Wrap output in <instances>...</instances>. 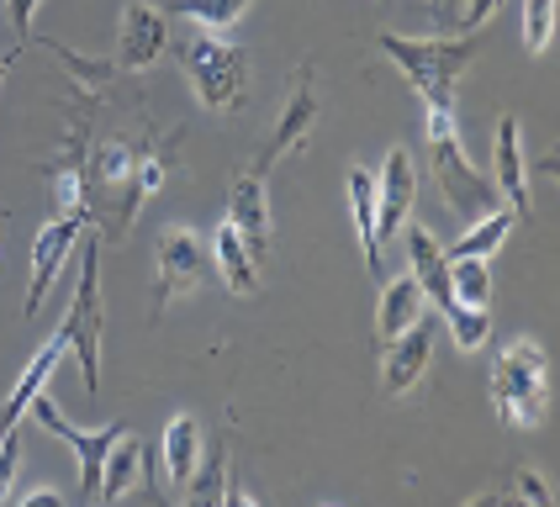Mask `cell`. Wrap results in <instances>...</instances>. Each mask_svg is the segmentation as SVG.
Returning a JSON list of instances; mask_svg holds the SVG:
<instances>
[{
    "label": "cell",
    "mask_w": 560,
    "mask_h": 507,
    "mask_svg": "<svg viewBox=\"0 0 560 507\" xmlns=\"http://www.w3.org/2000/svg\"><path fill=\"white\" fill-rule=\"evenodd\" d=\"M513 497H518V503H534V507L550 503V492H545V486H539L529 471H518V481H513Z\"/></svg>",
    "instance_id": "33"
},
{
    "label": "cell",
    "mask_w": 560,
    "mask_h": 507,
    "mask_svg": "<svg viewBox=\"0 0 560 507\" xmlns=\"http://www.w3.org/2000/svg\"><path fill=\"white\" fill-rule=\"evenodd\" d=\"M85 233L91 238L80 249V285H74V302H69L59 339L74 349L85 391L101 397V333H106V317H101V227H85Z\"/></svg>",
    "instance_id": "5"
},
{
    "label": "cell",
    "mask_w": 560,
    "mask_h": 507,
    "mask_svg": "<svg viewBox=\"0 0 560 507\" xmlns=\"http://www.w3.org/2000/svg\"><path fill=\"white\" fill-rule=\"evenodd\" d=\"M149 449L132 439V434H117V444L106 449V465H101V486H95V503H122L127 492H138L149 481Z\"/></svg>",
    "instance_id": "16"
},
{
    "label": "cell",
    "mask_w": 560,
    "mask_h": 507,
    "mask_svg": "<svg viewBox=\"0 0 560 507\" xmlns=\"http://www.w3.org/2000/svg\"><path fill=\"white\" fill-rule=\"evenodd\" d=\"M349 217L360 233V254H365V270L381 281V238H375V175L349 164Z\"/></svg>",
    "instance_id": "20"
},
{
    "label": "cell",
    "mask_w": 560,
    "mask_h": 507,
    "mask_svg": "<svg viewBox=\"0 0 560 507\" xmlns=\"http://www.w3.org/2000/svg\"><path fill=\"white\" fill-rule=\"evenodd\" d=\"M212 259H218V270H222V285L233 291V296H259V259L249 254V244L238 238V227L222 217L218 222V233H212Z\"/></svg>",
    "instance_id": "18"
},
{
    "label": "cell",
    "mask_w": 560,
    "mask_h": 507,
    "mask_svg": "<svg viewBox=\"0 0 560 507\" xmlns=\"http://www.w3.org/2000/svg\"><path fill=\"white\" fill-rule=\"evenodd\" d=\"M22 507H48V503H59L63 507V497H59V486H32L27 497H16Z\"/></svg>",
    "instance_id": "34"
},
{
    "label": "cell",
    "mask_w": 560,
    "mask_h": 507,
    "mask_svg": "<svg viewBox=\"0 0 560 507\" xmlns=\"http://www.w3.org/2000/svg\"><path fill=\"white\" fill-rule=\"evenodd\" d=\"M418 317H423V291H418L412 275L381 285V302H375V333H381V344L397 339L402 328H412Z\"/></svg>",
    "instance_id": "22"
},
{
    "label": "cell",
    "mask_w": 560,
    "mask_h": 507,
    "mask_svg": "<svg viewBox=\"0 0 560 507\" xmlns=\"http://www.w3.org/2000/svg\"><path fill=\"white\" fill-rule=\"evenodd\" d=\"M228 222L238 227V238L249 244V254L265 264L270 259V238H276V227H270V196H265V175H238V186L228 196Z\"/></svg>",
    "instance_id": "13"
},
{
    "label": "cell",
    "mask_w": 560,
    "mask_h": 507,
    "mask_svg": "<svg viewBox=\"0 0 560 507\" xmlns=\"http://www.w3.org/2000/svg\"><path fill=\"white\" fill-rule=\"evenodd\" d=\"M85 212H59L54 222H43V233L32 238V281H27V317L43 307V296H48V285L59 281V270L69 264V254L80 249V238H85Z\"/></svg>",
    "instance_id": "9"
},
{
    "label": "cell",
    "mask_w": 560,
    "mask_h": 507,
    "mask_svg": "<svg viewBox=\"0 0 560 507\" xmlns=\"http://www.w3.org/2000/svg\"><path fill=\"white\" fill-rule=\"evenodd\" d=\"M439 313H444V322H450V339L466 349V354L487 349V339H492V313H487V307H466V302H450V307H439Z\"/></svg>",
    "instance_id": "26"
},
{
    "label": "cell",
    "mask_w": 560,
    "mask_h": 507,
    "mask_svg": "<svg viewBox=\"0 0 560 507\" xmlns=\"http://www.w3.org/2000/svg\"><path fill=\"white\" fill-rule=\"evenodd\" d=\"M164 48H170V16H164V5L127 0L122 5V32H117V59H122V69L143 74Z\"/></svg>",
    "instance_id": "12"
},
{
    "label": "cell",
    "mask_w": 560,
    "mask_h": 507,
    "mask_svg": "<svg viewBox=\"0 0 560 507\" xmlns=\"http://www.w3.org/2000/svg\"><path fill=\"white\" fill-rule=\"evenodd\" d=\"M450 296L466 302V307H487V296H492L487 259H450Z\"/></svg>",
    "instance_id": "27"
},
{
    "label": "cell",
    "mask_w": 560,
    "mask_h": 507,
    "mask_svg": "<svg viewBox=\"0 0 560 507\" xmlns=\"http://www.w3.org/2000/svg\"><path fill=\"white\" fill-rule=\"evenodd\" d=\"M412 201H418V164H412L407 149H386L381 169H375V238H381V254L412 222Z\"/></svg>",
    "instance_id": "7"
},
{
    "label": "cell",
    "mask_w": 560,
    "mask_h": 507,
    "mask_svg": "<svg viewBox=\"0 0 560 507\" xmlns=\"http://www.w3.org/2000/svg\"><path fill=\"white\" fill-rule=\"evenodd\" d=\"M37 5H43V0H5V22H11V32H16V43H27L32 37V16H37Z\"/></svg>",
    "instance_id": "32"
},
{
    "label": "cell",
    "mask_w": 560,
    "mask_h": 507,
    "mask_svg": "<svg viewBox=\"0 0 560 507\" xmlns=\"http://www.w3.org/2000/svg\"><path fill=\"white\" fill-rule=\"evenodd\" d=\"M228 465H233V449H228V434H218V439L201 449V460H196V471H190V481L180 492H186L196 507L228 503Z\"/></svg>",
    "instance_id": "21"
},
{
    "label": "cell",
    "mask_w": 560,
    "mask_h": 507,
    "mask_svg": "<svg viewBox=\"0 0 560 507\" xmlns=\"http://www.w3.org/2000/svg\"><path fill=\"white\" fill-rule=\"evenodd\" d=\"M434 339H439V317H418L412 328H402L397 339L381 344V386H386V397H407L423 380L429 359H434Z\"/></svg>",
    "instance_id": "10"
},
{
    "label": "cell",
    "mask_w": 560,
    "mask_h": 507,
    "mask_svg": "<svg viewBox=\"0 0 560 507\" xmlns=\"http://www.w3.org/2000/svg\"><path fill=\"white\" fill-rule=\"evenodd\" d=\"M63 354H69V344H63L59 333H54V339H48V344H43V349H37V354L27 359V370H22V380H16V386H11V397L0 402V434H5V428H16V423L27 417L32 397H37V391H43V386L54 380V370H59V359H63Z\"/></svg>",
    "instance_id": "17"
},
{
    "label": "cell",
    "mask_w": 560,
    "mask_h": 507,
    "mask_svg": "<svg viewBox=\"0 0 560 507\" xmlns=\"http://www.w3.org/2000/svg\"><path fill=\"white\" fill-rule=\"evenodd\" d=\"M16 471H22V423L0 434V503L11 497V486H16Z\"/></svg>",
    "instance_id": "30"
},
{
    "label": "cell",
    "mask_w": 560,
    "mask_h": 507,
    "mask_svg": "<svg viewBox=\"0 0 560 507\" xmlns=\"http://www.w3.org/2000/svg\"><path fill=\"white\" fill-rule=\"evenodd\" d=\"M201 281H207V244H201V233L196 227H164V238H159V281H154L159 313L175 296H190Z\"/></svg>",
    "instance_id": "8"
},
{
    "label": "cell",
    "mask_w": 560,
    "mask_h": 507,
    "mask_svg": "<svg viewBox=\"0 0 560 507\" xmlns=\"http://www.w3.org/2000/svg\"><path fill=\"white\" fill-rule=\"evenodd\" d=\"M48 48H54V59H59V63H69V69H74V74H80L85 85H106V80H112V63H106V59H80L74 48H63L59 37H54Z\"/></svg>",
    "instance_id": "31"
},
{
    "label": "cell",
    "mask_w": 560,
    "mask_h": 507,
    "mask_svg": "<svg viewBox=\"0 0 560 507\" xmlns=\"http://www.w3.org/2000/svg\"><path fill=\"white\" fill-rule=\"evenodd\" d=\"M159 460H164V481L180 492L196 471V460H201V428H196V417L190 412H175L170 423H164V439H159Z\"/></svg>",
    "instance_id": "19"
},
{
    "label": "cell",
    "mask_w": 560,
    "mask_h": 507,
    "mask_svg": "<svg viewBox=\"0 0 560 507\" xmlns=\"http://www.w3.org/2000/svg\"><path fill=\"white\" fill-rule=\"evenodd\" d=\"M317 111H323V101H317V85H312V69L296 74V85H291V101H285V111H280L276 132H270V143L254 154V175H270V164L285 158L291 149H302L312 138V127H317Z\"/></svg>",
    "instance_id": "11"
},
{
    "label": "cell",
    "mask_w": 560,
    "mask_h": 507,
    "mask_svg": "<svg viewBox=\"0 0 560 507\" xmlns=\"http://www.w3.org/2000/svg\"><path fill=\"white\" fill-rule=\"evenodd\" d=\"M498 5L502 0H439L434 22H439V32H450V37H470V32H481L498 16Z\"/></svg>",
    "instance_id": "25"
},
{
    "label": "cell",
    "mask_w": 560,
    "mask_h": 507,
    "mask_svg": "<svg viewBox=\"0 0 560 507\" xmlns=\"http://www.w3.org/2000/svg\"><path fill=\"white\" fill-rule=\"evenodd\" d=\"M402 249H407V264H412V281H418V291H423V302L450 307V302H455V296H450V254L439 249L434 233L418 227V222H407Z\"/></svg>",
    "instance_id": "15"
},
{
    "label": "cell",
    "mask_w": 560,
    "mask_h": 507,
    "mask_svg": "<svg viewBox=\"0 0 560 507\" xmlns=\"http://www.w3.org/2000/svg\"><path fill=\"white\" fill-rule=\"evenodd\" d=\"M492 408L508 428H539L550 408V354L534 339H508L492 359Z\"/></svg>",
    "instance_id": "2"
},
{
    "label": "cell",
    "mask_w": 560,
    "mask_h": 507,
    "mask_svg": "<svg viewBox=\"0 0 560 507\" xmlns=\"http://www.w3.org/2000/svg\"><path fill=\"white\" fill-rule=\"evenodd\" d=\"M5 74H11V54H0V85H5Z\"/></svg>",
    "instance_id": "35"
},
{
    "label": "cell",
    "mask_w": 560,
    "mask_h": 507,
    "mask_svg": "<svg viewBox=\"0 0 560 507\" xmlns=\"http://www.w3.org/2000/svg\"><path fill=\"white\" fill-rule=\"evenodd\" d=\"M429 154H434V180L444 207L460 222H476L487 212H498L502 196L492 186V175H481L460 149V132H455V111H429Z\"/></svg>",
    "instance_id": "4"
},
{
    "label": "cell",
    "mask_w": 560,
    "mask_h": 507,
    "mask_svg": "<svg viewBox=\"0 0 560 507\" xmlns=\"http://www.w3.org/2000/svg\"><path fill=\"white\" fill-rule=\"evenodd\" d=\"M492 164H498V175H492V186L498 196H508V207L513 212H529V164H524V127L513 111H502L498 117V138H492Z\"/></svg>",
    "instance_id": "14"
},
{
    "label": "cell",
    "mask_w": 560,
    "mask_h": 507,
    "mask_svg": "<svg viewBox=\"0 0 560 507\" xmlns=\"http://www.w3.org/2000/svg\"><path fill=\"white\" fill-rule=\"evenodd\" d=\"M54 212H85V180L74 158H63L54 169Z\"/></svg>",
    "instance_id": "29"
},
{
    "label": "cell",
    "mask_w": 560,
    "mask_h": 507,
    "mask_svg": "<svg viewBox=\"0 0 560 507\" xmlns=\"http://www.w3.org/2000/svg\"><path fill=\"white\" fill-rule=\"evenodd\" d=\"M508 233H513V207H498V212H487V217L466 222V233L455 238V249H444L450 259H492V254L508 244Z\"/></svg>",
    "instance_id": "23"
},
{
    "label": "cell",
    "mask_w": 560,
    "mask_h": 507,
    "mask_svg": "<svg viewBox=\"0 0 560 507\" xmlns=\"http://www.w3.org/2000/svg\"><path fill=\"white\" fill-rule=\"evenodd\" d=\"M175 59L196 85V101L207 111H238L249 95V54L228 43L222 32H186L175 43Z\"/></svg>",
    "instance_id": "3"
},
{
    "label": "cell",
    "mask_w": 560,
    "mask_h": 507,
    "mask_svg": "<svg viewBox=\"0 0 560 507\" xmlns=\"http://www.w3.org/2000/svg\"><path fill=\"white\" fill-rule=\"evenodd\" d=\"M32 417L54 434V439H63L69 449H74V465H80V503H95V486H101V465H106V449L117 444V434H122L127 423H106V428H74L69 417L59 412V402L48 397V386L32 397Z\"/></svg>",
    "instance_id": "6"
},
{
    "label": "cell",
    "mask_w": 560,
    "mask_h": 507,
    "mask_svg": "<svg viewBox=\"0 0 560 507\" xmlns=\"http://www.w3.org/2000/svg\"><path fill=\"white\" fill-rule=\"evenodd\" d=\"M254 0H164V16H186V22H201L207 32H228Z\"/></svg>",
    "instance_id": "24"
},
{
    "label": "cell",
    "mask_w": 560,
    "mask_h": 507,
    "mask_svg": "<svg viewBox=\"0 0 560 507\" xmlns=\"http://www.w3.org/2000/svg\"><path fill=\"white\" fill-rule=\"evenodd\" d=\"M556 37V0H524V48L545 54Z\"/></svg>",
    "instance_id": "28"
},
{
    "label": "cell",
    "mask_w": 560,
    "mask_h": 507,
    "mask_svg": "<svg viewBox=\"0 0 560 507\" xmlns=\"http://www.w3.org/2000/svg\"><path fill=\"white\" fill-rule=\"evenodd\" d=\"M375 43L418 85L423 111H455V85H460V74L476 63V48H481L476 32L470 37H397V32H381Z\"/></svg>",
    "instance_id": "1"
}]
</instances>
